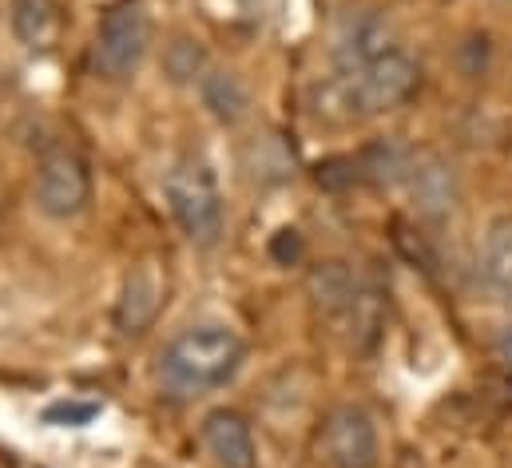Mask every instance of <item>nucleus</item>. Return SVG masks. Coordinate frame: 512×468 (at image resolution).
<instances>
[{
  "label": "nucleus",
  "mask_w": 512,
  "mask_h": 468,
  "mask_svg": "<svg viewBox=\"0 0 512 468\" xmlns=\"http://www.w3.org/2000/svg\"><path fill=\"white\" fill-rule=\"evenodd\" d=\"M421 84V68L405 48H389L378 60H370L366 68L350 72V76H334L326 84H318V116L334 119V123H354V119L385 116L393 108H401Z\"/></svg>",
  "instance_id": "nucleus-1"
},
{
  "label": "nucleus",
  "mask_w": 512,
  "mask_h": 468,
  "mask_svg": "<svg viewBox=\"0 0 512 468\" xmlns=\"http://www.w3.org/2000/svg\"><path fill=\"white\" fill-rule=\"evenodd\" d=\"M247 361V346L231 326L203 322L167 342L159 357V377L179 397H207L223 389Z\"/></svg>",
  "instance_id": "nucleus-2"
},
{
  "label": "nucleus",
  "mask_w": 512,
  "mask_h": 468,
  "mask_svg": "<svg viewBox=\"0 0 512 468\" xmlns=\"http://www.w3.org/2000/svg\"><path fill=\"white\" fill-rule=\"evenodd\" d=\"M163 195L171 207V219L179 223V231L187 234V242L195 246H215L227 211H223V191H219V175L207 159L199 155H183L167 179H163Z\"/></svg>",
  "instance_id": "nucleus-3"
},
{
  "label": "nucleus",
  "mask_w": 512,
  "mask_h": 468,
  "mask_svg": "<svg viewBox=\"0 0 512 468\" xmlns=\"http://www.w3.org/2000/svg\"><path fill=\"white\" fill-rule=\"evenodd\" d=\"M151 48V16L139 0H116L96 28V72L112 84H124L139 72Z\"/></svg>",
  "instance_id": "nucleus-4"
},
{
  "label": "nucleus",
  "mask_w": 512,
  "mask_h": 468,
  "mask_svg": "<svg viewBox=\"0 0 512 468\" xmlns=\"http://www.w3.org/2000/svg\"><path fill=\"white\" fill-rule=\"evenodd\" d=\"M36 211L52 223H68L88 211L92 203V171L76 151H48L32 179Z\"/></svg>",
  "instance_id": "nucleus-5"
},
{
  "label": "nucleus",
  "mask_w": 512,
  "mask_h": 468,
  "mask_svg": "<svg viewBox=\"0 0 512 468\" xmlns=\"http://www.w3.org/2000/svg\"><path fill=\"white\" fill-rule=\"evenodd\" d=\"M318 453L330 468H378V425L362 405H334L322 421Z\"/></svg>",
  "instance_id": "nucleus-6"
},
{
  "label": "nucleus",
  "mask_w": 512,
  "mask_h": 468,
  "mask_svg": "<svg viewBox=\"0 0 512 468\" xmlns=\"http://www.w3.org/2000/svg\"><path fill=\"white\" fill-rule=\"evenodd\" d=\"M405 187H409V199H413V211L429 223H441L457 211L461 203V175L453 167V159H445L441 151H425L409 163V175H405Z\"/></svg>",
  "instance_id": "nucleus-7"
},
{
  "label": "nucleus",
  "mask_w": 512,
  "mask_h": 468,
  "mask_svg": "<svg viewBox=\"0 0 512 468\" xmlns=\"http://www.w3.org/2000/svg\"><path fill=\"white\" fill-rule=\"evenodd\" d=\"M389 20L374 8H358L350 12L342 24H338V36H334V68L342 76L366 68L370 60H378L382 52H389Z\"/></svg>",
  "instance_id": "nucleus-8"
},
{
  "label": "nucleus",
  "mask_w": 512,
  "mask_h": 468,
  "mask_svg": "<svg viewBox=\"0 0 512 468\" xmlns=\"http://www.w3.org/2000/svg\"><path fill=\"white\" fill-rule=\"evenodd\" d=\"M306 294H310V302H314V310H318L322 318L338 322V318H350V314H354V306L362 302L366 290H362V282H358V274H354L350 262L326 258V262H318V266L310 270Z\"/></svg>",
  "instance_id": "nucleus-9"
},
{
  "label": "nucleus",
  "mask_w": 512,
  "mask_h": 468,
  "mask_svg": "<svg viewBox=\"0 0 512 468\" xmlns=\"http://www.w3.org/2000/svg\"><path fill=\"white\" fill-rule=\"evenodd\" d=\"M203 449L215 468H255V433L235 409H211L203 417Z\"/></svg>",
  "instance_id": "nucleus-10"
},
{
  "label": "nucleus",
  "mask_w": 512,
  "mask_h": 468,
  "mask_svg": "<svg viewBox=\"0 0 512 468\" xmlns=\"http://www.w3.org/2000/svg\"><path fill=\"white\" fill-rule=\"evenodd\" d=\"M8 28H12L20 48L48 52L60 40V28H64L60 0H12L8 4Z\"/></svg>",
  "instance_id": "nucleus-11"
},
{
  "label": "nucleus",
  "mask_w": 512,
  "mask_h": 468,
  "mask_svg": "<svg viewBox=\"0 0 512 468\" xmlns=\"http://www.w3.org/2000/svg\"><path fill=\"white\" fill-rule=\"evenodd\" d=\"M481 278L485 290L512 306V215H501L489 223L485 242H481Z\"/></svg>",
  "instance_id": "nucleus-12"
},
{
  "label": "nucleus",
  "mask_w": 512,
  "mask_h": 468,
  "mask_svg": "<svg viewBox=\"0 0 512 468\" xmlns=\"http://www.w3.org/2000/svg\"><path fill=\"white\" fill-rule=\"evenodd\" d=\"M199 96H203L207 112L219 119L223 127H235V123H243V119L251 116V92L227 68H207L203 80H199Z\"/></svg>",
  "instance_id": "nucleus-13"
},
{
  "label": "nucleus",
  "mask_w": 512,
  "mask_h": 468,
  "mask_svg": "<svg viewBox=\"0 0 512 468\" xmlns=\"http://www.w3.org/2000/svg\"><path fill=\"white\" fill-rule=\"evenodd\" d=\"M159 310V286L151 278V270H135L124 282V298H120V330L139 334Z\"/></svg>",
  "instance_id": "nucleus-14"
},
{
  "label": "nucleus",
  "mask_w": 512,
  "mask_h": 468,
  "mask_svg": "<svg viewBox=\"0 0 512 468\" xmlns=\"http://www.w3.org/2000/svg\"><path fill=\"white\" fill-rule=\"evenodd\" d=\"M163 64H167V76H171L175 84H199L203 72H207V52H203L199 40H191V36H175V40L167 44Z\"/></svg>",
  "instance_id": "nucleus-15"
},
{
  "label": "nucleus",
  "mask_w": 512,
  "mask_h": 468,
  "mask_svg": "<svg viewBox=\"0 0 512 468\" xmlns=\"http://www.w3.org/2000/svg\"><path fill=\"white\" fill-rule=\"evenodd\" d=\"M497 353H501V361H505V369L512 373V326L501 334V342H497Z\"/></svg>",
  "instance_id": "nucleus-16"
}]
</instances>
